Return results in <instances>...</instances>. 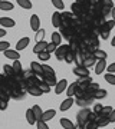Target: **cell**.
<instances>
[{
    "mask_svg": "<svg viewBox=\"0 0 115 129\" xmlns=\"http://www.w3.org/2000/svg\"><path fill=\"white\" fill-rule=\"evenodd\" d=\"M74 96H76V105L78 106H83V108H88V106H91L94 103V95L91 93H86L83 92V90H79L76 88V92H75Z\"/></svg>",
    "mask_w": 115,
    "mask_h": 129,
    "instance_id": "6da1fadb",
    "label": "cell"
},
{
    "mask_svg": "<svg viewBox=\"0 0 115 129\" xmlns=\"http://www.w3.org/2000/svg\"><path fill=\"white\" fill-rule=\"evenodd\" d=\"M42 69H43V73H42V80L49 86V88H52V86H55L56 83H58V80H56V76H55V70L52 69L51 66H48V64H42Z\"/></svg>",
    "mask_w": 115,
    "mask_h": 129,
    "instance_id": "7a4b0ae2",
    "label": "cell"
},
{
    "mask_svg": "<svg viewBox=\"0 0 115 129\" xmlns=\"http://www.w3.org/2000/svg\"><path fill=\"white\" fill-rule=\"evenodd\" d=\"M114 24H115V20H108V22H105L99 27V36L98 37H104V40H106L109 37V32L114 29Z\"/></svg>",
    "mask_w": 115,
    "mask_h": 129,
    "instance_id": "3957f363",
    "label": "cell"
},
{
    "mask_svg": "<svg viewBox=\"0 0 115 129\" xmlns=\"http://www.w3.org/2000/svg\"><path fill=\"white\" fill-rule=\"evenodd\" d=\"M0 101H5V102L10 101V88L7 82L5 80V78L0 80Z\"/></svg>",
    "mask_w": 115,
    "mask_h": 129,
    "instance_id": "277c9868",
    "label": "cell"
},
{
    "mask_svg": "<svg viewBox=\"0 0 115 129\" xmlns=\"http://www.w3.org/2000/svg\"><path fill=\"white\" fill-rule=\"evenodd\" d=\"M60 37H65L66 40H72V39H76V32H75V29L72 26H69V27H60Z\"/></svg>",
    "mask_w": 115,
    "mask_h": 129,
    "instance_id": "5b68a950",
    "label": "cell"
},
{
    "mask_svg": "<svg viewBox=\"0 0 115 129\" xmlns=\"http://www.w3.org/2000/svg\"><path fill=\"white\" fill-rule=\"evenodd\" d=\"M89 113H91V109H89V108H82V109L78 112V115H76V120H78L79 126H82V125L88 120Z\"/></svg>",
    "mask_w": 115,
    "mask_h": 129,
    "instance_id": "8992f818",
    "label": "cell"
},
{
    "mask_svg": "<svg viewBox=\"0 0 115 129\" xmlns=\"http://www.w3.org/2000/svg\"><path fill=\"white\" fill-rule=\"evenodd\" d=\"M69 53V45H60V46L56 47L55 55L58 60H65V56Z\"/></svg>",
    "mask_w": 115,
    "mask_h": 129,
    "instance_id": "52a82bcc",
    "label": "cell"
},
{
    "mask_svg": "<svg viewBox=\"0 0 115 129\" xmlns=\"http://www.w3.org/2000/svg\"><path fill=\"white\" fill-rule=\"evenodd\" d=\"M71 23H72V13H69V12L60 13V27H69Z\"/></svg>",
    "mask_w": 115,
    "mask_h": 129,
    "instance_id": "ba28073f",
    "label": "cell"
},
{
    "mask_svg": "<svg viewBox=\"0 0 115 129\" xmlns=\"http://www.w3.org/2000/svg\"><path fill=\"white\" fill-rule=\"evenodd\" d=\"M91 82H94V80H92L89 76H86V78H78V80H76V86H78L79 90H85Z\"/></svg>",
    "mask_w": 115,
    "mask_h": 129,
    "instance_id": "9c48e42d",
    "label": "cell"
},
{
    "mask_svg": "<svg viewBox=\"0 0 115 129\" xmlns=\"http://www.w3.org/2000/svg\"><path fill=\"white\" fill-rule=\"evenodd\" d=\"M30 70H32L33 75H35V76H37L39 79L42 78L43 69H42V64L40 63H37V62H32V63H30Z\"/></svg>",
    "mask_w": 115,
    "mask_h": 129,
    "instance_id": "30bf717a",
    "label": "cell"
},
{
    "mask_svg": "<svg viewBox=\"0 0 115 129\" xmlns=\"http://www.w3.org/2000/svg\"><path fill=\"white\" fill-rule=\"evenodd\" d=\"M30 29L33 32H37L40 29V19H39L37 14H32L30 16Z\"/></svg>",
    "mask_w": 115,
    "mask_h": 129,
    "instance_id": "8fae6325",
    "label": "cell"
},
{
    "mask_svg": "<svg viewBox=\"0 0 115 129\" xmlns=\"http://www.w3.org/2000/svg\"><path fill=\"white\" fill-rule=\"evenodd\" d=\"M95 122H97L98 128H104L106 125H109V120H108V116L102 115V113H98L97 118H95Z\"/></svg>",
    "mask_w": 115,
    "mask_h": 129,
    "instance_id": "7c38bea8",
    "label": "cell"
},
{
    "mask_svg": "<svg viewBox=\"0 0 115 129\" xmlns=\"http://www.w3.org/2000/svg\"><path fill=\"white\" fill-rule=\"evenodd\" d=\"M74 73L76 75L78 78H86V76H89V70H88L86 68H83V66H75Z\"/></svg>",
    "mask_w": 115,
    "mask_h": 129,
    "instance_id": "4fadbf2b",
    "label": "cell"
},
{
    "mask_svg": "<svg viewBox=\"0 0 115 129\" xmlns=\"http://www.w3.org/2000/svg\"><path fill=\"white\" fill-rule=\"evenodd\" d=\"M66 86H68V80H66V79H60L59 82L55 85V93L56 95H60V93L66 89Z\"/></svg>",
    "mask_w": 115,
    "mask_h": 129,
    "instance_id": "5bb4252c",
    "label": "cell"
},
{
    "mask_svg": "<svg viewBox=\"0 0 115 129\" xmlns=\"http://www.w3.org/2000/svg\"><path fill=\"white\" fill-rule=\"evenodd\" d=\"M29 43H30V39H29V37H22V39L16 43V49H14V50L20 52V50H23V49H26Z\"/></svg>",
    "mask_w": 115,
    "mask_h": 129,
    "instance_id": "9a60e30c",
    "label": "cell"
},
{
    "mask_svg": "<svg viewBox=\"0 0 115 129\" xmlns=\"http://www.w3.org/2000/svg\"><path fill=\"white\" fill-rule=\"evenodd\" d=\"M106 69V60H98L95 64V73L97 75H102Z\"/></svg>",
    "mask_w": 115,
    "mask_h": 129,
    "instance_id": "2e32d148",
    "label": "cell"
},
{
    "mask_svg": "<svg viewBox=\"0 0 115 129\" xmlns=\"http://www.w3.org/2000/svg\"><path fill=\"white\" fill-rule=\"evenodd\" d=\"M55 115H56V111H55V109H48L46 112H43V113H42V119H40V120H43V122H48V120L53 119V118H55Z\"/></svg>",
    "mask_w": 115,
    "mask_h": 129,
    "instance_id": "e0dca14e",
    "label": "cell"
},
{
    "mask_svg": "<svg viewBox=\"0 0 115 129\" xmlns=\"http://www.w3.org/2000/svg\"><path fill=\"white\" fill-rule=\"evenodd\" d=\"M74 98H66V99H65L63 102H62V103H60V106H59V109L62 112H65V111H68L69 108H71V106L74 105Z\"/></svg>",
    "mask_w": 115,
    "mask_h": 129,
    "instance_id": "ac0fdd59",
    "label": "cell"
},
{
    "mask_svg": "<svg viewBox=\"0 0 115 129\" xmlns=\"http://www.w3.org/2000/svg\"><path fill=\"white\" fill-rule=\"evenodd\" d=\"M14 24H16V22H14L13 19L10 17H0V26H3V27H13Z\"/></svg>",
    "mask_w": 115,
    "mask_h": 129,
    "instance_id": "d6986e66",
    "label": "cell"
},
{
    "mask_svg": "<svg viewBox=\"0 0 115 129\" xmlns=\"http://www.w3.org/2000/svg\"><path fill=\"white\" fill-rule=\"evenodd\" d=\"M46 46H48V43H46L45 40L37 42L36 45H35V47H33V52H35L36 55H39V53H42V52L46 50Z\"/></svg>",
    "mask_w": 115,
    "mask_h": 129,
    "instance_id": "ffe728a7",
    "label": "cell"
},
{
    "mask_svg": "<svg viewBox=\"0 0 115 129\" xmlns=\"http://www.w3.org/2000/svg\"><path fill=\"white\" fill-rule=\"evenodd\" d=\"M5 56L7 57V59H13V60H19V57H20L19 52L17 50H12V49L5 50Z\"/></svg>",
    "mask_w": 115,
    "mask_h": 129,
    "instance_id": "44dd1931",
    "label": "cell"
},
{
    "mask_svg": "<svg viewBox=\"0 0 115 129\" xmlns=\"http://www.w3.org/2000/svg\"><path fill=\"white\" fill-rule=\"evenodd\" d=\"M36 86L39 88V90H40L42 93H49V92H51V88H49V86H48V85L42 80V79H39V80H37Z\"/></svg>",
    "mask_w": 115,
    "mask_h": 129,
    "instance_id": "7402d4cb",
    "label": "cell"
},
{
    "mask_svg": "<svg viewBox=\"0 0 115 129\" xmlns=\"http://www.w3.org/2000/svg\"><path fill=\"white\" fill-rule=\"evenodd\" d=\"M92 56H94L97 60H105L106 59V52L101 50V49H97V50L92 52Z\"/></svg>",
    "mask_w": 115,
    "mask_h": 129,
    "instance_id": "603a6c76",
    "label": "cell"
},
{
    "mask_svg": "<svg viewBox=\"0 0 115 129\" xmlns=\"http://www.w3.org/2000/svg\"><path fill=\"white\" fill-rule=\"evenodd\" d=\"M14 5L12 2H7V0H0V10H13Z\"/></svg>",
    "mask_w": 115,
    "mask_h": 129,
    "instance_id": "cb8c5ba5",
    "label": "cell"
},
{
    "mask_svg": "<svg viewBox=\"0 0 115 129\" xmlns=\"http://www.w3.org/2000/svg\"><path fill=\"white\" fill-rule=\"evenodd\" d=\"M32 112H33V115H35V119H36V122L42 119V113H43V111L40 109V106H39V105H33Z\"/></svg>",
    "mask_w": 115,
    "mask_h": 129,
    "instance_id": "d4e9b609",
    "label": "cell"
},
{
    "mask_svg": "<svg viewBox=\"0 0 115 129\" xmlns=\"http://www.w3.org/2000/svg\"><path fill=\"white\" fill-rule=\"evenodd\" d=\"M76 82H74V83H71L69 86H66V95H68V98H72L75 95V92H76Z\"/></svg>",
    "mask_w": 115,
    "mask_h": 129,
    "instance_id": "484cf974",
    "label": "cell"
},
{
    "mask_svg": "<svg viewBox=\"0 0 115 129\" xmlns=\"http://www.w3.org/2000/svg\"><path fill=\"white\" fill-rule=\"evenodd\" d=\"M60 125H62L63 129H74L75 128V125L72 123L68 118H62V119H60Z\"/></svg>",
    "mask_w": 115,
    "mask_h": 129,
    "instance_id": "4316f807",
    "label": "cell"
},
{
    "mask_svg": "<svg viewBox=\"0 0 115 129\" xmlns=\"http://www.w3.org/2000/svg\"><path fill=\"white\" fill-rule=\"evenodd\" d=\"M52 24L55 27H60V13L55 12V13L52 14Z\"/></svg>",
    "mask_w": 115,
    "mask_h": 129,
    "instance_id": "83f0119b",
    "label": "cell"
},
{
    "mask_svg": "<svg viewBox=\"0 0 115 129\" xmlns=\"http://www.w3.org/2000/svg\"><path fill=\"white\" fill-rule=\"evenodd\" d=\"M81 128H82V129H98V125H97L95 120H89V119H88L86 122L81 126Z\"/></svg>",
    "mask_w": 115,
    "mask_h": 129,
    "instance_id": "f1b7e54d",
    "label": "cell"
},
{
    "mask_svg": "<svg viewBox=\"0 0 115 129\" xmlns=\"http://www.w3.org/2000/svg\"><path fill=\"white\" fill-rule=\"evenodd\" d=\"M26 120H28L29 125H35L36 123V119H35V115H33L32 109H28V111H26Z\"/></svg>",
    "mask_w": 115,
    "mask_h": 129,
    "instance_id": "f546056e",
    "label": "cell"
},
{
    "mask_svg": "<svg viewBox=\"0 0 115 129\" xmlns=\"http://www.w3.org/2000/svg\"><path fill=\"white\" fill-rule=\"evenodd\" d=\"M106 96V90L105 89H97L95 92H94V99H104Z\"/></svg>",
    "mask_w": 115,
    "mask_h": 129,
    "instance_id": "4dcf8cb0",
    "label": "cell"
},
{
    "mask_svg": "<svg viewBox=\"0 0 115 129\" xmlns=\"http://www.w3.org/2000/svg\"><path fill=\"white\" fill-rule=\"evenodd\" d=\"M12 69H13V75L14 73H23V69H22V64L19 60H14L13 64H12Z\"/></svg>",
    "mask_w": 115,
    "mask_h": 129,
    "instance_id": "1f68e13d",
    "label": "cell"
},
{
    "mask_svg": "<svg viewBox=\"0 0 115 129\" xmlns=\"http://www.w3.org/2000/svg\"><path fill=\"white\" fill-rule=\"evenodd\" d=\"M60 40H62V37L58 32H53L52 33V43L56 45V46H60Z\"/></svg>",
    "mask_w": 115,
    "mask_h": 129,
    "instance_id": "d6a6232c",
    "label": "cell"
},
{
    "mask_svg": "<svg viewBox=\"0 0 115 129\" xmlns=\"http://www.w3.org/2000/svg\"><path fill=\"white\" fill-rule=\"evenodd\" d=\"M95 62H97V59H95V57L92 56V57H88V59H85V60H83L82 66L88 69V68H91V66H94V64H95Z\"/></svg>",
    "mask_w": 115,
    "mask_h": 129,
    "instance_id": "836d02e7",
    "label": "cell"
},
{
    "mask_svg": "<svg viewBox=\"0 0 115 129\" xmlns=\"http://www.w3.org/2000/svg\"><path fill=\"white\" fill-rule=\"evenodd\" d=\"M16 3H19V6L23 7V9H32V2L30 0H17Z\"/></svg>",
    "mask_w": 115,
    "mask_h": 129,
    "instance_id": "e575fe53",
    "label": "cell"
},
{
    "mask_svg": "<svg viewBox=\"0 0 115 129\" xmlns=\"http://www.w3.org/2000/svg\"><path fill=\"white\" fill-rule=\"evenodd\" d=\"M104 78H105V80L109 83V85H115V75H112V73H105V76H104Z\"/></svg>",
    "mask_w": 115,
    "mask_h": 129,
    "instance_id": "d590c367",
    "label": "cell"
},
{
    "mask_svg": "<svg viewBox=\"0 0 115 129\" xmlns=\"http://www.w3.org/2000/svg\"><path fill=\"white\" fill-rule=\"evenodd\" d=\"M52 5L55 6L58 10H62L65 7V3L62 2V0H52Z\"/></svg>",
    "mask_w": 115,
    "mask_h": 129,
    "instance_id": "8d00e7d4",
    "label": "cell"
},
{
    "mask_svg": "<svg viewBox=\"0 0 115 129\" xmlns=\"http://www.w3.org/2000/svg\"><path fill=\"white\" fill-rule=\"evenodd\" d=\"M56 47H58V46H56V45H53V43L51 42V43H48V46H46V50L45 52H48V53L51 55V53H53V52L56 50Z\"/></svg>",
    "mask_w": 115,
    "mask_h": 129,
    "instance_id": "74e56055",
    "label": "cell"
},
{
    "mask_svg": "<svg viewBox=\"0 0 115 129\" xmlns=\"http://www.w3.org/2000/svg\"><path fill=\"white\" fill-rule=\"evenodd\" d=\"M3 70H5V75H7V76H13V69H12L10 64H5V66H3Z\"/></svg>",
    "mask_w": 115,
    "mask_h": 129,
    "instance_id": "f35d334b",
    "label": "cell"
},
{
    "mask_svg": "<svg viewBox=\"0 0 115 129\" xmlns=\"http://www.w3.org/2000/svg\"><path fill=\"white\" fill-rule=\"evenodd\" d=\"M112 111H114V109H112V106H102L101 113H102V115H105V116H108Z\"/></svg>",
    "mask_w": 115,
    "mask_h": 129,
    "instance_id": "ab89813d",
    "label": "cell"
},
{
    "mask_svg": "<svg viewBox=\"0 0 115 129\" xmlns=\"http://www.w3.org/2000/svg\"><path fill=\"white\" fill-rule=\"evenodd\" d=\"M63 62H66V63H74V53L69 50V53L66 56H65V60Z\"/></svg>",
    "mask_w": 115,
    "mask_h": 129,
    "instance_id": "60d3db41",
    "label": "cell"
},
{
    "mask_svg": "<svg viewBox=\"0 0 115 129\" xmlns=\"http://www.w3.org/2000/svg\"><path fill=\"white\" fill-rule=\"evenodd\" d=\"M43 37H45V30H43V29H39V30H37V35H36V40L42 42Z\"/></svg>",
    "mask_w": 115,
    "mask_h": 129,
    "instance_id": "b9f144b4",
    "label": "cell"
},
{
    "mask_svg": "<svg viewBox=\"0 0 115 129\" xmlns=\"http://www.w3.org/2000/svg\"><path fill=\"white\" fill-rule=\"evenodd\" d=\"M10 47V43L9 42H0V52H5Z\"/></svg>",
    "mask_w": 115,
    "mask_h": 129,
    "instance_id": "7bdbcfd3",
    "label": "cell"
},
{
    "mask_svg": "<svg viewBox=\"0 0 115 129\" xmlns=\"http://www.w3.org/2000/svg\"><path fill=\"white\" fill-rule=\"evenodd\" d=\"M37 56H39V59L40 60H45V62L46 60H49V57H51V55H49L48 52H42V53H39Z\"/></svg>",
    "mask_w": 115,
    "mask_h": 129,
    "instance_id": "ee69618b",
    "label": "cell"
},
{
    "mask_svg": "<svg viewBox=\"0 0 115 129\" xmlns=\"http://www.w3.org/2000/svg\"><path fill=\"white\" fill-rule=\"evenodd\" d=\"M36 126H37V129H49V126H48L46 122H43V120H37Z\"/></svg>",
    "mask_w": 115,
    "mask_h": 129,
    "instance_id": "f6af8a7d",
    "label": "cell"
},
{
    "mask_svg": "<svg viewBox=\"0 0 115 129\" xmlns=\"http://www.w3.org/2000/svg\"><path fill=\"white\" fill-rule=\"evenodd\" d=\"M101 111H102V105H99V103H98V105H95L94 106V113H95V115H98V113H101Z\"/></svg>",
    "mask_w": 115,
    "mask_h": 129,
    "instance_id": "bcb514c9",
    "label": "cell"
},
{
    "mask_svg": "<svg viewBox=\"0 0 115 129\" xmlns=\"http://www.w3.org/2000/svg\"><path fill=\"white\" fill-rule=\"evenodd\" d=\"M7 103H9V102L0 101V111H6V109H7Z\"/></svg>",
    "mask_w": 115,
    "mask_h": 129,
    "instance_id": "7dc6e473",
    "label": "cell"
},
{
    "mask_svg": "<svg viewBox=\"0 0 115 129\" xmlns=\"http://www.w3.org/2000/svg\"><path fill=\"white\" fill-rule=\"evenodd\" d=\"M108 120H109V123H112V122H115V111H112L108 115Z\"/></svg>",
    "mask_w": 115,
    "mask_h": 129,
    "instance_id": "c3c4849f",
    "label": "cell"
},
{
    "mask_svg": "<svg viewBox=\"0 0 115 129\" xmlns=\"http://www.w3.org/2000/svg\"><path fill=\"white\" fill-rule=\"evenodd\" d=\"M106 72H108V73H112V75H114V72H115V63L109 64V66L106 68Z\"/></svg>",
    "mask_w": 115,
    "mask_h": 129,
    "instance_id": "681fc988",
    "label": "cell"
},
{
    "mask_svg": "<svg viewBox=\"0 0 115 129\" xmlns=\"http://www.w3.org/2000/svg\"><path fill=\"white\" fill-rule=\"evenodd\" d=\"M6 36V30L5 29H0V37H5Z\"/></svg>",
    "mask_w": 115,
    "mask_h": 129,
    "instance_id": "f907efd6",
    "label": "cell"
},
{
    "mask_svg": "<svg viewBox=\"0 0 115 129\" xmlns=\"http://www.w3.org/2000/svg\"><path fill=\"white\" fill-rule=\"evenodd\" d=\"M74 129H82V128H81V126H79V125H76V126H75Z\"/></svg>",
    "mask_w": 115,
    "mask_h": 129,
    "instance_id": "816d5d0a",
    "label": "cell"
},
{
    "mask_svg": "<svg viewBox=\"0 0 115 129\" xmlns=\"http://www.w3.org/2000/svg\"><path fill=\"white\" fill-rule=\"evenodd\" d=\"M2 79H3V75H0V80H2Z\"/></svg>",
    "mask_w": 115,
    "mask_h": 129,
    "instance_id": "f5cc1de1",
    "label": "cell"
}]
</instances>
